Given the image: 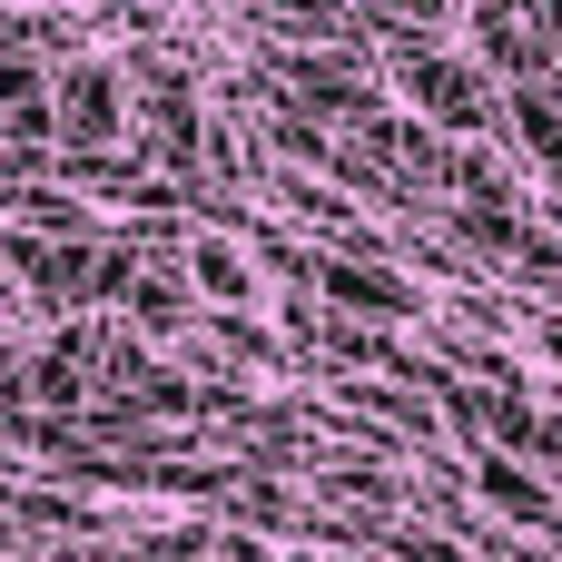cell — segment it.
<instances>
[{
    "mask_svg": "<svg viewBox=\"0 0 562 562\" xmlns=\"http://www.w3.org/2000/svg\"><path fill=\"white\" fill-rule=\"evenodd\" d=\"M326 296H336V306H356V316H405V286H395V277H375V267H326Z\"/></svg>",
    "mask_w": 562,
    "mask_h": 562,
    "instance_id": "obj_3",
    "label": "cell"
},
{
    "mask_svg": "<svg viewBox=\"0 0 562 562\" xmlns=\"http://www.w3.org/2000/svg\"><path fill=\"white\" fill-rule=\"evenodd\" d=\"M198 286L227 296V306H247V257H237L227 237H198Z\"/></svg>",
    "mask_w": 562,
    "mask_h": 562,
    "instance_id": "obj_5",
    "label": "cell"
},
{
    "mask_svg": "<svg viewBox=\"0 0 562 562\" xmlns=\"http://www.w3.org/2000/svg\"><path fill=\"white\" fill-rule=\"evenodd\" d=\"M395 89H405V109H415L425 128H454V138H484V119H494L484 69H464V59H445V49H395Z\"/></svg>",
    "mask_w": 562,
    "mask_h": 562,
    "instance_id": "obj_1",
    "label": "cell"
},
{
    "mask_svg": "<svg viewBox=\"0 0 562 562\" xmlns=\"http://www.w3.org/2000/svg\"><path fill=\"white\" fill-rule=\"evenodd\" d=\"M543 454H562V415H553V425H543Z\"/></svg>",
    "mask_w": 562,
    "mask_h": 562,
    "instance_id": "obj_6",
    "label": "cell"
},
{
    "mask_svg": "<svg viewBox=\"0 0 562 562\" xmlns=\"http://www.w3.org/2000/svg\"><path fill=\"white\" fill-rule=\"evenodd\" d=\"M484 494L504 504V514H524V524H543L553 504H543V484L524 474V464H504V454H484Z\"/></svg>",
    "mask_w": 562,
    "mask_h": 562,
    "instance_id": "obj_4",
    "label": "cell"
},
{
    "mask_svg": "<svg viewBox=\"0 0 562 562\" xmlns=\"http://www.w3.org/2000/svg\"><path fill=\"white\" fill-rule=\"evenodd\" d=\"M59 148L69 158H99V148H138L128 138V79L109 59H79L69 89H59Z\"/></svg>",
    "mask_w": 562,
    "mask_h": 562,
    "instance_id": "obj_2",
    "label": "cell"
}]
</instances>
